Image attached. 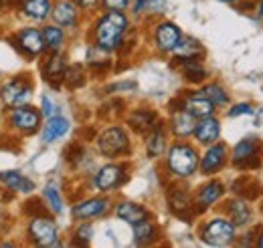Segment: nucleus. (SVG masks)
Instances as JSON below:
<instances>
[{
  "instance_id": "9b49d317",
  "label": "nucleus",
  "mask_w": 263,
  "mask_h": 248,
  "mask_svg": "<svg viewBox=\"0 0 263 248\" xmlns=\"http://www.w3.org/2000/svg\"><path fill=\"white\" fill-rule=\"evenodd\" d=\"M16 43H18L21 51L29 57H39L47 49L43 31H36V29H23L16 34Z\"/></svg>"
},
{
  "instance_id": "ddd939ff",
  "label": "nucleus",
  "mask_w": 263,
  "mask_h": 248,
  "mask_svg": "<svg viewBox=\"0 0 263 248\" xmlns=\"http://www.w3.org/2000/svg\"><path fill=\"white\" fill-rule=\"evenodd\" d=\"M223 192H225V186H223V182H219V180H213V182L204 184V186L198 190L197 202L193 204L195 212L198 214V212H204L206 208H211L217 200H221Z\"/></svg>"
},
{
  "instance_id": "7ed1b4c3",
  "label": "nucleus",
  "mask_w": 263,
  "mask_h": 248,
  "mask_svg": "<svg viewBox=\"0 0 263 248\" xmlns=\"http://www.w3.org/2000/svg\"><path fill=\"white\" fill-rule=\"evenodd\" d=\"M200 238L211 246H229L235 240V224L227 218H213L202 226Z\"/></svg>"
},
{
  "instance_id": "4c0bfd02",
  "label": "nucleus",
  "mask_w": 263,
  "mask_h": 248,
  "mask_svg": "<svg viewBox=\"0 0 263 248\" xmlns=\"http://www.w3.org/2000/svg\"><path fill=\"white\" fill-rule=\"evenodd\" d=\"M101 2H103V6L109 8V10H124V8L130 4V0H101Z\"/></svg>"
},
{
  "instance_id": "a19ab883",
  "label": "nucleus",
  "mask_w": 263,
  "mask_h": 248,
  "mask_svg": "<svg viewBox=\"0 0 263 248\" xmlns=\"http://www.w3.org/2000/svg\"><path fill=\"white\" fill-rule=\"evenodd\" d=\"M257 246L259 248H263V230H261V234L257 236Z\"/></svg>"
},
{
  "instance_id": "f03ea898",
  "label": "nucleus",
  "mask_w": 263,
  "mask_h": 248,
  "mask_svg": "<svg viewBox=\"0 0 263 248\" xmlns=\"http://www.w3.org/2000/svg\"><path fill=\"white\" fill-rule=\"evenodd\" d=\"M198 157L197 150L189 143H174L170 146L168 155H166V168L172 176L176 178H189L197 172L198 168Z\"/></svg>"
},
{
  "instance_id": "b1692460",
  "label": "nucleus",
  "mask_w": 263,
  "mask_h": 248,
  "mask_svg": "<svg viewBox=\"0 0 263 248\" xmlns=\"http://www.w3.org/2000/svg\"><path fill=\"white\" fill-rule=\"evenodd\" d=\"M225 210H227L231 222L235 226H245L251 220V210H249L245 198H233V200H229L227 206H225Z\"/></svg>"
},
{
  "instance_id": "4468645a",
  "label": "nucleus",
  "mask_w": 263,
  "mask_h": 248,
  "mask_svg": "<svg viewBox=\"0 0 263 248\" xmlns=\"http://www.w3.org/2000/svg\"><path fill=\"white\" fill-rule=\"evenodd\" d=\"M193 135L197 137V141L202 143V146L215 143L219 139V135H221V123H219V119H215L213 115L202 117L197 123V127H195V133Z\"/></svg>"
},
{
  "instance_id": "7c9ffc66",
  "label": "nucleus",
  "mask_w": 263,
  "mask_h": 248,
  "mask_svg": "<svg viewBox=\"0 0 263 248\" xmlns=\"http://www.w3.org/2000/svg\"><path fill=\"white\" fill-rule=\"evenodd\" d=\"M200 93L204 95L206 99H211L215 105H227V103H229V95H227V91H225L219 83H209V85H204V87L200 89Z\"/></svg>"
},
{
  "instance_id": "aec40b11",
  "label": "nucleus",
  "mask_w": 263,
  "mask_h": 248,
  "mask_svg": "<svg viewBox=\"0 0 263 248\" xmlns=\"http://www.w3.org/2000/svg\"><path fill=\"white\" fill-rule=\"evenodd\" d=\"M116 216L134 226V224H138V222H142V220H148L150 214H148V210H146L144 206H140V204H134V202H120V204L116 206Z\"/></svg>"
},
{
  "instance_id": "a18cd8bd",
  "label": "nucleus",
  "mask_w": 263,
  "mask_h": 248,
  "mask_svg": "<svg viewBox=\"0 0 263 248\" xmlns=\"http://www.w3.org/2000/svg\"><path fill=\"white\" fill-rule=\"evenodd\" d=\"M261 212H263V204H261Z\"/></svg>"
},
{
  "instance_id": "ea45409f",
  "label": "nucleus",
  "mask_w": 263,
  "mask_h": 248,
  "mask_svg": "<svg viewBox=\"0 0 263 248\" xmlns=\"http://www.w3.org/2000/svg\"><path fill=\"white\" fill-rule=\"evenodd\" d=\"M77 4V8H83V10H91L99 4V0H73Z\"/></svg>"
},
{
  "instance_id": "6ab92c4d",
  "label": "nucleus",
  "mask_w": 263,
  "mask_h": 248,
  "mask_svg": "<svg viewBox=\"0 0 263 248\" xmlns=\"http://www.w3.org/2000/svg\"><path fill=\"white\" fill-rule=\"evenodd\" d=\"M43 77H45L53 87H59L61 79L65 77V61H63V57H61L57 51H53V55L45 63V67H43Z\"/></svg>"
},
{
  "instance_id": "bb28decb",
  "label": "nucleus",
  "mask_w": 263,
  "mask_h": 248,
  "mask_svg": "<svg viewBox=\"0 0 263 248\" xmlns=\"http://www.w3.org/2000/svg\"><path fill=\"white\" fill-rule=\"evenodd\" d=\"M156 226L150 222V220H142L138 224H134V240L136 244H150L156 240Z\"/></svg>"
},
{
  "instance_id": "473e14b6",
  "label": "nucleus",
  "mask_w": 263,
  "mask_h": 248,
  "mask_svg": "<svg viewBox=\"0 0 263 248\" xmlns=\"http://www.w3.org/2000/svg\"><path fill=\"white\" fill-rule=\"evenodd\" d=\"M63 81H65L67 85L71 87V89H77V87H81L83 83H85V75H83V69L79 67V65H73L71 69H65V77H63Z\"/></svg>"
},
{
  "instance_id": "2eb2a0df",
  "label": "nucleus",
  "mask_w": 263,
  "mask_h": 248,
  "mask_svg": "<svg viewBox=\"0 0 263 248\" xmlns=\"http://www.w3.org/2000/svg\"><path fill=\"white\" fill-rule=\"evenodd\" d=\"M107 200L105 198H89L85 202H79L73 206V216L77 220H89V218L101 216L107 210Z\"/></svg>"
},
{
  "instance_id": "423d86ee",
  "label": "nucleus",
  "mask_w": 263,
  "mask_h": 248,
  "mask_svg": "<svg viewBox=\"0 0 263 248\" xmlns=\"http://www.w3.org/2000/svg\"><path fill=\"white\" fill-rule=\"evenodd\" d=\"M29 236L36 246H57V226L51 218L34 216L29 224Z\"/></svg>"
},
{
  "instance_id": "0eeeda50",
  "label": "nucleus",
  "mask_w": 263,
  "mask_h": 248,
  "mask_svg": "<svg viewBox=\"0 0 263 248\" xmlns=\"http://www.w3.org/2000/svg\"><path fill=\"white\" fill-rule=\"evenodd\" d=\"M259 155H261V143L257 139H243L233 148L231 161L239 168H255L259 166Z\"/></svg>"
},
{
  "instance_id": "c756f323",
  "label": "nucleus",
  "mask_w": 263,
  "mask_h": 248,
  "mask_svg": "<svg viewBox=\"0 0 263 248\" xmlns=\"http://www.w3.org/2000/svg\"><path fill=\"white\" fill-rule=\"evenodd\" d=\"M146 150H148V155H150V157H158V155L164 154L166 139H164V133H162L158 127L152 129V133H150V137H148V141H146Z\"/></svg>"
},
{
  "instance_id": "4be33fe9",
  "label": "nucleus",
  "mask_w": 263,
  "mask_h": 248,
  "mask_svg": "<svg viewBox=\"0 0 263 248\" xmlns=\"http://www.w3.org/2000/svg\"><path fill=\"white\" fill-rule=\"evenodd\" d=\"M128 123L136 133H146L156 127V113L148 109H136L128 117Z\"/></svg>"
},
{
  "instance_id": "412c9836",
  "label": "nucleus",
  "mask_w": 263,
  "mask_h": 248,
  "mask_svg": "<svg viewBox=\"0 0 263 248\" xmlns=\"http://www.w3.org/2000/svg\"><path fill=\"white\" fill-rule=\"evenodd\" d=\"M168 204H170V210L180 218H189L191 210H193L191 196H189L184 190H180V188L170 190V194H168Z\"/></svg>"
},
{
  "instance_id": "39448f33",
  "label": "nucleus",
  "mask_w": 263,
  "mask_h": 248,
  "mask_svg": "<svg viewBox=\"0 0 263 248\" xmlns=\"http://www.w3.org/2000/svg\"><path fill=\"white\" fill-rule=\"evenodd\" d=\"M31 95H33L31 81H29V79H23V77L8 79V81L0 87V97H2V101H4L8 107L27 105L29 99H31Z\"/></svg>"
},
{
  "instance_id": "cd10ccee",
  "label": "nucleus",
  "mask_w": 263,
  "mask_h": 248,
  "mask_svg": "<svg viewBox=\"0 0 263 248\" xmlns=\"http://www.w3.org/2000/svg\"><path fill=\"white\" fill-rule=\"evenodd\" d=\"M172 53H176V57L180 61L182 59H197L198 55H202V47L198 45L195 38H180L178 47Z\"/></svg>"
},
{
  "instance_id": "5701e85b",
  "label": "nucleus",
  "mask_w": 263,
  "mask_h": 248,
  "mask_svg": "<svg viewBox=\"0 0 263 248\" xmlns=\"http://www.w3.org/2000/svg\"><path fill=\"white\" fill-rule=\"evenodd\" d=\"M0 182L8 188V190L18 192V194H29V192H33V190H34L33 182H31L29 178H25L23 174H18L16 170L2 172V174H0Z\"/></svg>"
},
{
  "instance_id": "e433bc0d",
  "label": "nucleus",
  "mask_w": 263,
  "mask_h": 248,
  "mask_svg": "<svg viewBox=\"0 0 263 248\" xmlns=\"http://www.w3.org/2000/svg\"><path fill=\"white\" fill-rule=\"evenodd\" d=\"M255 113V109L249 105V103H237L235 107L229 109V117H237V115H251Z\"/></svg>"
},
{
  "instance_id": "2f4dec72",
  "label": "nucleus",
  "mask_w": 263,
  "mask_h": 248,
  "mask_svg": "<svg viewBox=\"0 0 263 248\" xmlns=\"http://www.w3.org/2000/svg\"><path fill=\"white\" fill-rule=\"evenodd\" d=\"M43 36H45V45L51 51H59L63 47L65 34L61 31V27H45L43 29Z\"/></svg>"
},
{
  "instance_id": "a211bd4d",
  "label": "nucleus",
  "mask_w": 263,
  "mask_h": 248,
  "mask_svg": "<svg viewBox=\"0 0 263 248\" xmlns=\"http://www.w3.org/2000/svg\"><path fill=\"white\" fill-rule=\"evenodd\" d=\"M184 109H186L191 115L202 119V117H209V115L215 113V103H213L211 99H206L204 95L198 91V93L191 95V97L184 99Z\"/></svg>"
},
{
  "instance_id": "f3484780",
  "label": "nucleus",
  "mask_w": 263,
  "mask_h": 248,
  "mask_svg": "<svg viewBox=\"0 0 263 248\" xmlns=\"http://www.w3.org/2000/svg\"><path fill=\"white\" fill-rule=\"evenodd\" d=\"M51 16H53L55 25H59V27H71L77 20V4L73 0H59L53 6Z\"/></svg>"
},
{
  "instance_id": "37998d69",
  "label": "nucleus",
  "mask_w": 263,
  "mask_h": 248,
  "mask_svg": "<svg viewBox=\"0 0 263 248\" xmlns=\"http://www.w3.org/2000/svg\"><path fill=\"white\" fill-rule=\"evenodd\" d=\"M4 4H6V0H0V10L4 8Z\"/></svg>"
},
{
  "instance_id": "a878e982",
  "label": "nucleus",
  "mask_w": 263,
  "mask_h": 248,
  "mask_svg": "<svg viewBox=\"0 0 263 248\" xmlns=\"http://www.w3.org/2000/svg\"><path fill=\"white\" fill-rule=\"evenodd\" d=\"M21 8L33 20H45L47 16H51V10H53L51 0H23Z\"/></svg>"
},
{
  "instance_id": "f257e3e1",
  "label": "nucleus",
  "mask_w": 263,
  "mask_h": 248,
  "mask_svg": "<svg viewBox=\"0 0 263 248\" xmlns=\"http://www.w3.org/2000/svg\"><path fill=\"white\" fill-rule=\"evenodd\" d=\"M128 31V18L122 10L105 12L96 25V43L103 51H114L122 45V36Z\"/></svg>"
},
{
  "instance_id": "f8f14e48",
  "label": "nucleus",
  "mask_w": 263,
  "mask_h": 248,
  "mask_svg": "<svg viewBox=\"0 0 263 248\" xmlns=\"http://www.w3.org/2000/svg\"><path fill=\"white\" fill-rule=\"evenodd\" d=\"M182 38V32L180 29L174 25V23H160L156 27V32H154V40H156V47L164 53H172L178 43Z\"/></svg>"
},
{
  "instance_id": "c03bdc74",
  "label": "nucleus",
  "mask_w": 263,
  "mask_h": 248,
  "mask_svg": "<svg viewBox=\"0 0 263 248\" xmlns=\"http://www.w3.org/2000/svg\"><path fill=\"white\" fill-rule=\"evenodd\" d=\"M219 2H237V0H219Z\"/></svg>"
},
{
  "instance_id": "f704fd0d",
  "label": "nucleus",
  "mask_w": 263,
  "mask_h": 248,
  "mask_svg": "<svg viewBox=\"0 0 263 248\" xmlns=\"http://www.w3.org/2000/svg\"><path fill=\"white\" fill-rule=\"evenodd\" d=\"M91 236H93V228L89 224H81L75 230V242H79V244H87L91 240Z\"/></svg>"
},
{
  "instance_id": "20e7f679",
  "label": "nucleus",
  "mask_w": 263,
  "mask_h": 248,
  "mask_svg": "<svg viewBox=\"0 0 263 248\" xmlns=\"http://www.w3.org/2000/svg\"><path fill=\"white\" fill-rule=\"evenodd\" d=\"M98 150L103 157H120L128 154L130 139L122 127H107L98 137Z\"/></svg>"
},
{
  "instance_id": "72a5a7b5",
  "label": "nucleus",
  "mask_w": 263,
  "mask_h": 248,
  "mask_svg": "<svg viewBox=\"0 0 263 248\" xmlns=\"http://www.w3.org/2000/svg\"><path fill=\"white\" fill-rule=\"evenodd\" d=\"M43 198L49 202L51 212H55V214H61V212H63V200H61V196H59V192H57V188H55V186L45 188Z\"/></svg>"
},
{
  "instance_id": "58836bf2",
  "label": "nucleus",
  "mask_w": 263,
  "mask_h": 248,
  "mask_svg": "<svg viewBox=\"0 0 263 248\" xmlns=\"http://www.w3.org/2000/svg\"><path fill=\"white\" fill-rule=\"evenodd\" d=\"M41 103H43V109H41V113H43V115H47V117H51V115L55 113V109H53V103H51V99H49L47 95H43V97H41Z\"/></svg>"
},
{
  "instance_id": "6e6552de",
  "label": "nucleus",
  "mask_w": 263,
  "mask_h": 248,
  "mask_svg": "<svg viewBox=\"0 0 263 248\" xmlns=\"http://www.w3.org/2000/svg\"><path fill=\"white\" fill-rule=\"evenodd\" d=\"M41 111H36L29 105H21V107H12L10 111V123L14 129L23 131V133H33L41 123Z\"/></svg>"
},
{
  "instance_id": "dca6fc26",
  "label": "nucleus",
  "mask_w": 263,
  "mask_h": 248,
  "mask_svg": "<svg viewBox=\"0 0 263 248\" xmlns=\"http://www.w3.org/2000/svg\"><path fill=\"white\" fill-rule=\"evenodd\" d=\"M195 127H197V117L191 115L186 109H178L172 119H170V129L176 137H189L195 133Z\"/></svg>"
},
{
  "instance_id": "c85d7f7f",
  "label": "nucleus",
  "mask_w": 263,
  "mask_h": 248,
  "mask_svg": "<svg viewBox=\"0 0 263 248\" xmlns=\"http://www.w3.org/2000/svg\"><path fill=\"white\" fill-rule=\"evenodd\" d=\"M182 71H184V77L191 83H200L206 77V71L202 69L198 59H182Z\"/></svg>"
},
{
  "instance_id": "79ce46f5",
  "label": "nucleus",
  "mask_w": 263,
  "mask_h": 248,
  "mask_svg": "<svg viewBox=\"0 0 263 248\" xmlns=\"http://www.w3.org/2000/svg\"><path fill=\"white\" fill-rule=\"evenodd\" d=\"M259 16L263 18V0H261V4H259Z\"/></svg>"
},
{
  "instance_id": "c9c22d12",
  "label": "nucleus",
  "mask_w": 263,
  "mask_h": 248,
  "mask_svg": "<svg viewBox=\"0 0 263 248\" xmlns=\"http://www.w3.org/2000/svg\"><path fill=\"white\" fill-rule=\"evenodd\" d=\"M25 212L29 214L31 218L34 216H47V212H45V206H43V202H39V200H31V202H27V206H25Z\"/></svg>"
},
{
  "instance_id": "1a4fd4ad",
  "label": "nucleus",
  "mask_w": 263,
  "mask_h": 248,
  "mask_svg": "<svg viewBox=\"0 0 263 248\" xmlns=\"http://www.w3.org/2000/svg\"><path fill=\"white\" fill-rule=\"evenodd\" d=\"M124 180H126V168L120 163H107L96 176V188L99 192H111L122 186Z\"/></svg>"
},
{
  "instance_id": "393cba45",
  "label": "nucleus",
  "mask_w": 263,
  "mask_h": 248,
  "mask_svg": "<svg viewBox=\"0 0 263 248\" xmlns=\"http://www.w3.org/2000/svg\"><path fill=\"white\" fill-rule=\"evenodd\" d=\"M67 131H69V121L61 115H51L49 121L45 123L43 129V143H53L55 139L63 137Z\"/></svg>"
},
{
  "instance_id": "9d476101",
  "label": "nucleus",
  "mask_w": 263,
  "mask_h": 248,
  "mask_svg": "<svg viewBox=\"0 0 263 248\" xmlns=\"http://www.w3.org/2000/svg\"><path fill=\"white\" fill-rule=\"evenodd\" d=\"M225 159H227V148L223 143L215 141V143H211V148L204 152V155L198 161L200 172L204 176H213V174H217L225 166Z\"/></svg>"
}]
</instances>
